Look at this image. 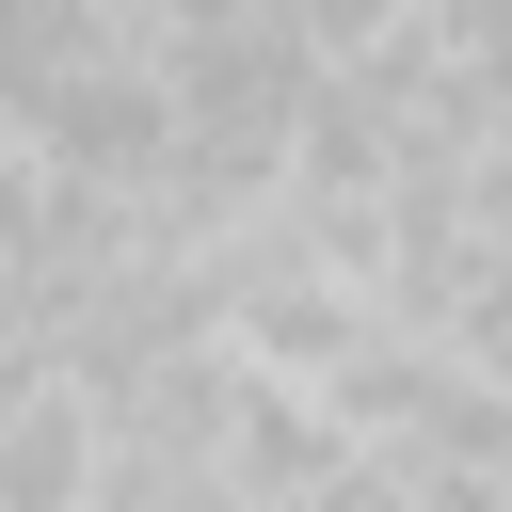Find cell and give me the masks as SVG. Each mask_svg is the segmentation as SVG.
Segmentation results:
<instances>
[{
    "instance_id": "1",
    "label": "cell",
    "mask_w": 512,
    "mask_h": 512,
    "mask_svg": "<svg viewBox=\"0 0 512 512\" xmlns=\"http://www.w3.org/2000/svg\"><path fill=\"white\" fill-rule=\"evenodd\" d=\"M112 496V400L80 368H32L0 400V512H96Z\"/></svg>"
},
{
    "instance_id": "2",
    "label": "cell",
    "mask_w": 512,
    "mask_h": 512,
    "mask_svg": "<svg viewBox=\"0 0 512 512\" xmlns=\"http://www.w3.org/2000/svg\"><path fill=\"white\" fill-rule=\"evenodd\" d=\"M272 16H288V48H304L320 80H368V64H400L448 0H272Z\"/></svg>"
}]
</instances>
